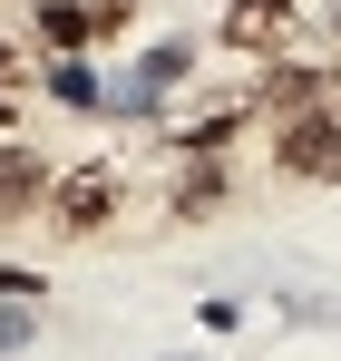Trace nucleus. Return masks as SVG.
<instances>
[{"label": "nucleus", "mask_w": 341, "mask_h": 361, "mask_svg": "<svg viewBox=\"0 0 341 361\" xmlns=\"http://www.w3.org/2000/svg\"><path fill=\"white\" fill-rule=\"evenodd\" d=\"M332 166H341V88L322 98V108H302V118L273 127V176H292V185H332Z\"/></svg>", "instance_id": "nucleus-2"}, {"label": "nucleus", "mask_w": 341, "mask_h": 361, "mask_svg": "<svg viewBox=\"0 0 341 361\" xmlns=\"http://www.w3.org/2000/svg\"><path fill=\"white\" fill-rule=\"evenodd\" d=\"M215 205H225V166H215V157H195V166L166 185V215H185V225H195V215H215Z\"/></svg>", "instance_id": "nucleus-7"}, {"label": "nucleus", "mask_w": 341, "mask_h": 361, "mask_svg": "<svg viewBox=\"0 0 341 361\" xmlns=\"http://www.w3.org/2000/svg\"><path fill=\"white\" fill-rule=\"evenodd\" d=\"M10 127H20V98H0V147H10Z\"/></svg>", "instance_id": "nucleus-12"}, {"label": "nucleus", "mask_w": 341, "mask_h": 361, "mask_svg": "<svg viewBox=\"0 0 341 361\" xmlns=\"http://www.w3.org/2000/svg\"><path fill=\"white\" fill-rule=\"evenodd\" d=\"M332 88H341L332 68H312V59H273V68H264V88H254V118L283 127V118H302V108H322Z\"/></svg>", "instance_id": "nucleus-5"}, {"label": "nucleus", "mask_w": 341, "mask_h": 361, "mask_svg": "<svg viewBox=\"0 0 341 361\" xmlns=\"http://www.w3.org/2000/svg\"><path fill=\"white\" fill-rule=\"evenodd\" d=\"M322 30H332V39H341V0H332V10H322Z\"/></svg>", "instance_id": "nucleus-13"}, {"label": "nucleus", "mask_w": 341, "mask_h": 361, "mask_svg": "<svg viewBox=\"0 0 341 361\" xmlns=\"http://www.w3.org/2000/svg\"><path fill=\"white\" fill-rule=\"evenodd\" d=\"M30 39H39L49 59H88V49H98V30H88V0H30Z\"/></svg>", "instance_id": "nucleus-6"}, {"label": "nucleus", "mask_w": 341, "mask_h": 361, "mask_svg": "<svg viewBox=\"0 0 341 361\" xmlns=\"http://www.w3.org/2000/svg\"><path fill=\"white\" fill-rule=\"evenodd\" d=\"M49 98L58 108H98V68L88 59H49Z\"/></svg>", "instance_id": "nucleus-9"}, {"label": "nucleus", "mask_w": 341, "mask_h": 361, "mask_svg": "<svg viewBox=\"0 0 341 361\" xmlns=\"http://www.w3.org/2000/svg\"><path fill=\"white\" fill-rule=\"evenodd\" d=\"M49 195H58V166L30 137H10V147H0V235L30 225V215H49Z\"/></svg>", "instance_id": "nucleus-4"}, {"label": "nucleus", "mask_w": 341, "mask_h": 361, "mask_svg": "<svg viewBox=\"0 0 341 361\" xmlns=\"http://www.w3.org/2000/svg\"><path fill=\"white\" fill-rule=\"evenodd\" d=\"M20 293L39 302V274H20V264H0V302H20Z\"/></svg>", "instance_id": "nucleus-11"}, {"label": "nucleus", "mask_w": 341, "mask_h": 361, "mask_svg": "<svg viewBox=\"0 0 341 361\" xmlns=\"http://www.w3.org/2000/svg\"><path fill=\"white\" fill-rule=\"evenodd\" d=\"M117 215H127V166L117 157H88V166H58V195H49V225L68 244H88V235H108Z\"/></svg>", "instance_id": "nucleus-1"}, {"label": "nucleus", "mask_w": 341, "mask_h": 361, "mask_svg": "<svg viewBox=\"0 0 341 361\" xmlns=\"http://www.w3.org/2000/svg\"><path fill=\"white\" fill-rule=\"evenodd\" d=\"M30 78H39V39L30 30H0V98H20Z\"/></svg>", "instance_id": "nucleus-8"}, {"label": "nucleus", "mask_w": 341, "mask_h": 361, "mask_svg": "<svg viewBox=\"0 0 341 361\" xmlns=\"http://www.w3.org/2000/svg\"><path fill=\"white\" fill-rule=\"evenodd\" d=\"M88 30H98V49L127 39V30H137V0H88Z\"/></svg>", "instance_id": "nucleus-10"}, {"label": "nucleus", "mask_w": 341, "mask_h": 361, "mask_svg": "<svg viewBox=\"0 0 341 361\" xmlns=\"http://www.w3.org/2000/svg\"><path fill=\"white\" fill-rule=\"evenodd\" d=\"M292 30H302V10H292V0H225V30H215V39H225L234 59H283L292 49Z\"/></svg>", "instance_id": "nucleus-3"}]
</instances>
